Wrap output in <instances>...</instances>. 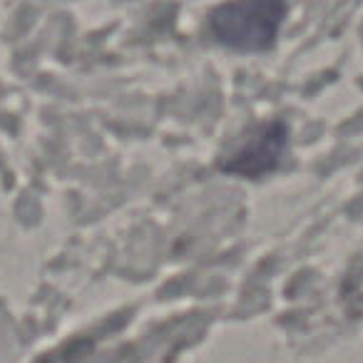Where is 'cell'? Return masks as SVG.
<instances>
[{"label":"cell","mask_w":363,"mask_h":363,"mask_svg":"<svg viewBox=\"0 0 363 363\" xmlns=\"http://www.w3.org/2000/svg\"><path fill=\"white\" fill-rule=\"evenodd\" d=\"M286 8L289 0H232L212 13L209 30L232 50H269L286 18Z\"/></svg>","instance_id":"6da1fadb"},{"label":"cell","mask_w":363,"mask_h":363,"mask_svg":"<svg viewBox=\"0 0 363 363\" xmlns=\"http://www.w3.org/2000/svg\"><path fill=\"white\" fill-rule=\"evenodd\" d=\"M284 147H286V127L279 122L269 125L259 130L252 140L244 142L242 147H237L224 160V169L242 177H262L279 164Z\"/></svg>","instance_id":"7a4b0ae2"}]
</instances>
